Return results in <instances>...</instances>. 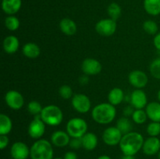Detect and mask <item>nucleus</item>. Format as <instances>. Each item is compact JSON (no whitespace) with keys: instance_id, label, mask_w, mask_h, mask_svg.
I'll return each instance as SVG.
<instances>
[{"instance_id":"1","label":"nucleus","mask_w":160,"mask_h":159,"mask_svg":"<svg viewBox=\"0 0 160 159\" xmlns=\"http://www.w3.org/2000/svg\"><path fill=\"white\" fill-rule=\"evenodd\" d=\"M144 141L143 136L140 132L131 131L123 135L119 146L123 154L134 156L142 150Z\"/></svg>"},{"instance_id":"2","label":"nucleus","mask_w":160,"mask_h":159,"mask_svg":"<svg viewBox=\"0 0 160 159\" xmlns=\"http://www.w3.org/2000/svg\"><path fill=\"white\" fill-rule=\"evenodd\" d=\"M116 106L109 102L98 104L92 108V117L95 123L101 125H107L112 123L117 115Z\"/></svg>"},{"instance_id":"3","label":"nucleus","mask_w":160,"mask_h":159,"mask_svg":"<svg viewBox=\"0 0 160 159\" xmlns=\"http://www.w3.org/2000/svg\"><path fill=\"white\" fill-rule=\"evenodd\" d=\"M30 148V157L31 159H53L54 151L52 143L48 140H37Z\"/></svg>"},{"instance_id":"4","label":"nucleus","mask_w":160,"mask_h":159,"mask_svg":"<svg viewBox=\"0 0 160 159\" xmlns=\"http://www.w3.org/2000/svg\"><path fill=\"white\" fill-rule=\"evenodd\" d=\"M42 121L50 126H58L63 120V113L59 107L55 104L45 106L40 115Z\"/></svg>"},{"instance_id":"5","label":"nucleus","mask_w":160,"mask_h":159,"mask_svg":"<svg viewBox=\"0 0 160 159\" xmlns=\"http://www.w3.org/2000/svg\"><path fill=\"white\" fill-rule=\"evenodd\" d=\"M66 129L71 138H81L88 132V124L84 118L75 117L67 122Z\"/></svg>"},{"instance_id":"6","label":"nucleus","mask_w":160,"mask_h":159,"mask_svg":"<svg viewBox=\"0 0 160 159\" xmlns=\"http://www.w3.org/2000/svg\"><path fill=\"white\" fill-rule=\"evenodd\" d=\"M117 28V21L111 18L100 20L95 24V31L102 37H110L115 34Z\"/></svg>"},{"instance_id":"7","label":"nucleus","mask_w":160,"mask_h":159,"mask_svg":"<svg viewBox=\"0 0 160 159\" xmlns=\"http://www.w3.org/2000/svg\"><path fill=\"white\" fill-rule=\"evenodd\" d=\"M71 104L76 112L85 114L91 110L92 102L88 97L84 94H75L71 98Z\"/></svg>"},{"instance_id":"8","label":"nucleus","mask_w":160,"mask_h":159,"mask_svg":"<svg viewBox=\"0 0 160 159\" xmlns=\"http://www.w3.org/2000/svg\"><path fill=\"white\" fill-rule=\"evenodd\" d=\"M45 123L42 121L40 115L34 116L28 126V132L30 137L34 140H39L45 132Z\"/></svg>"},{"instance_id":"9","label":"nucleus","mask_w":160,"mask_h":159,"mask_svg":"<svg viewBox=\"0 0 160 159\" xmlns=\"http://www.w3.org/2000/svg\"><path fill=\"white\" fill-rule=\"evenodd\" d=\"M123 133L117 126H109L102 132V140L108 146H117L120 144Z\"/></svg>"},{"instance_id":"10","label":"nucleus","mask_w":160,"mask_h":159,"mask_svg":"<svg viewBox=\"0 0 160 159\" xmlns=\"http://www.w3.org/2000/svg\"><path fill=\"white\" fill-rule=\"evenodd\" d=\"M5 101L9 108L20 110L24 104V98L20 92L16 90H10L5 95Z\"/></svg>"},{"instance_id":"11","label":"nucleus","mask_w":160,"mask_h":159,"mask_svg":"<svg viewBox=\"0 0 160 159\" xmlns=\"http://www.w3.org/2000/svg\"><path fill=\"white\" fill-rule=\"evenodd\" d=\"M128 81L129 84L135 89H142L148 84V77L145 72L136 70L129 73Z\"/></svg>"},{"instance_id":"12","label":"nucleus","mask_w":160,"mask_h":159,"mask_svg":"<svg viewBox=\"0 0 160 159\" xmlns=\"http://www.w3.org/2000/svg\"><path fill=\"white\" fill-rule=\"evenodd\" d=\"M101 62L93 58H87L81 63V70L87 76H96L102 71Z\"/></svg>"},{"instance_id":"13","label":"nucleus","mask_w":160,"mask_h":159,"mask_svg":"<svg viewBox=\"0 0 160 159\" xmlns=\"http://www.w3.org/2000/svg\"><path fill=\"white\" fill-rule=\"evenodd\" d=\"M31 153V148L22 141L12 143L10 147V155L12 159H28Z\"/></svg>"},{"instance_id":"14","label":"nucleus","mask_w":160,"mask_h":159,"mask_svg":"<svg viewBox=\"0 0 160 159\" xmlns=\"http://www.w3.org/2000/svg\"><path fill=\"white\" fill-rule=\"evenodd\" d=\"M129 101L135 109H143L148 104V98L142 89H135L131 94Z\"/></svg>"},{"instance_id":"15","label":"nucleus","mask_w":160,"mask_h":159,"mask_svg":"<svg viewBox=\"0 0 160 159\" xmlns=\"http://www.w3.org/2000/svg\"><path fill=\"white\" fill-rule=\"evenodd\" d=\"M142 151L148 156L159 154L160 151V139L158 137H149L144 141Z\"/></svg>"},{"instance_id":"16","label":"nucleus","mask_w":160,"mask_h":159,"mask_svg":"<svg viewBox=\"0 0 160 159\" xmlns=\"http://www.w3.org/2000/svg\"><path fill=\"white\" fill-rule=\"evenodd\" d=\"M71 137L67 131L57 130L55 131L51 136V143L57 147H64L69 145Z\"/></svg>"},{"instance_id":"17","label":"nucleus","mask_w":160,"mask_h":159,"mask_svg":"<svg viewBox=\"0 0 160 159\" xmlns=\"http://www.w3.org/2000/svg\"><path fill=\"white\" fill-rule=\"evenodd\" d=\"M3 50L7 54H14L17 52L20 47V41L16 36L9 35L3 40Z\"/></svg>"},{"instance_id":"18","label":"nucleus","mask_w":160,"mask_h":159,"mask_svg":"<svg viewBox=\"0 0 160 159\" xmlns=\"http://www.w3.org/2000/svg\"><path fill=\"white\" fill-rule=\"evenodd\" d=\"M22 6L21 0H2V9L7 15H14L20 11Z\"/></svg>"},{"instance_id":"19","label":"nucleus","mask_w":160,"mask_h":159,"mask_svg":"<svg viewBox=\"0 0 160 159\" xmlns=\"http://www.w3.org/2000/svg\"><path fill=\"white\" fill-rule=\"evenodd\" d=\"M59 29L66 35L73 36L77 33L78 26L73 20L66 17L62 19L59 22Z\"/></svg>"},{"instance_id":"20","label":"nucleus","mask_w":160,"mask_h":159,"mask_svg":"<svg viewBox=\"0 0 160 159\" xmlns=\"http://www.w3.org/2000/svg\"><path fill=\"white\" fill-rule=\"evenodd\" d=\"M82 147L86 151H93L98 146V140L96 134L92 132H88L81 137Z\"/></svg>"},{"instance_id":"21","label":"nucleus","mask_w":160,"mask_h":159,"mask_svg":"<svg viewBox=\"0 0 160 159\" xmlns=\"http://www.w3.org/2000/svg\"><path fill=\"white\" fill-rule=\"evenodd\" d=\"M148 118L152 122H158L160 123V102L159 101H152L148 103L145 107Z\"/></svg>"},{"instance_id":"22","label":"nucleus","mask_w":160,"mask_h":159,"mask_svg":"<svg viewBox=\"0 0 160 159\" xmlns=\"http://www.w3.org/2000/svg\"><path fill=\"white\" fill-rule=\"evenodd\" d=\"M22 53L28 59H36L40 55V47L34 42H28L23 45L22 48Z\"/></svg>"},{"instance_id":"23","label":"nucleus","mask_w":160,"mask_h":159,"mask_svg":"<svg viewBox=\"0 0 160 159\" xmlns=\"http://www.w3.org/2000/svg\"><path fill=\"white\" fill-rule=\"evenodd\" d=\"M125 99L124 91L120 87H114L108 94L109 103L114 106H117L121 104Z\"/></svg>"},{"instance_id":"24","label":"nucleus","mask_w":160,"mask_h":159,"mask_svg":"<svg viewBox=\"0 0 160 159\" xmlns=\"http://www.w3.org/2000/svg\"><path fill=\"white\" fill-rule=\"evenodd\" d=\"M12 121L9 115H0V135H8L12 131Z\"/></svg>"},{"instance_id":"25","label":"nucleus","mask_w":160,"mask_h":159,"mask_svg":"<svg viewBox=\"0 0 160 159\" xmlns=\"http://www.w3.org/2000/svg\"><path fill=\"white\" fill-rule=\"evenodd\" d=\"M144 9L149 15H159L160 0H144Z\"/></svg>"},{"instance_id":"26","label":"nucleus","mask_w":160,"mask_h":159,"mask_svg":"<svg viewBox=\"0 0 160 159\" xmlns=\"http://www.w3.org/2000/svg\"><path fill=\"white\" fill-rule=\"evenodd\" d=\"M116 126L120 129V131L123 133V135L131 132L133 128L132 122L131 121V119H130L128 117L126 116L120 117V118L117 120Z\"/></svg>"},{"instance_id":"27","label":"nucleus","mask_w":160,"mask_h":159,"mask_svg":"<svg viewBox=\"0 0 160 159\" xmlns=\"http://www.w3.org/2000/svg\"><path fill=\"white\" fill-rule=\"evenodd\" d=\"M107 12L109 18L112 19V20L117 21L118 19H120V16H121V7H120V5H119L118 3L112 2L111 4L109 5V6H108Z\"/></svg>"},{"instance_id":"28","label":"nucleus","mask_w":160,"mask_h":159,"mask_svg":"<svg viewBox=\"0 0 160 159\" xmlns=\"http://www.w3.org/2000/svg\"><path fill=\"white\" fill-rule=\"evenodd\" d=\"M131 118L134 123L142 125L146 122L148 115H147L145 110H144V109H135L134 112H133L132 115H131Z\"/></svg>"},{"instance_id":"29","label":"nucleus","mask_w":160,"mask_h":159,"mask_svg":"<svg viewBox=\"0 0 160 159\" xmlns=\"http://www.w3.org/2000/svg\"><path fill=\"white\" fill-rule=\"evenodd\" d=\"M20 20L14 15L8 16L5 19V26L9 31H15L20 27Z\"/></svg>"},{"instance_id":"30","label":"nucleus","mask_w":160,"mask_h":159,"mask_svg":"<svg viewBox=\"0 0 160 159\" xmlns=\"http://www.w3.org/2000/svg\"><path fill=\"white\" fill-rule=\"evenodd\" d=\"M142 26H143L144 31L150 35H156L159 31V26L156 22L152 20H148L144 22Z\"/></svg>"},{"instance_id":"31","label":"nucleus","mask_w":160,"mask_h":159,"mask_svg":"<svg viewBox=\"0 0 160 159\" xmlns=\"http://www.w3.org/2000/svg\"><path fill=\"white\" fill-rule=\"evenodd\" d=\"M27 109H28V112H29L31 115H34V116H36V115H41L43 108H42L41 103L38 102V101H31L28 104Z\"/></svg>"},{"instance_id":"32","label":"nucleus","mask_w":160,"mask_h":159,"mask_svg":"<svg viewBox=\"0 0 160 159\" xmlns=\"http://www.w3.org/2000/svg\"><path fill=\"white\" fill-rule=\"evenodd\" d=\"M149 71L152 76L156 80H160V57L155 59L149 65Z\"/></svg>"},{"instance_id":"33","label":"nucleus","mask_w":160,"mask_h":159,"mask_svg":"<svg viewBox=\"0 0 160 159\" xmlns=\"http://www.w3.org/2000/svg\"><path fill=\"white\" fill-rule=\"evenodd\" d=\"M146 132L149 137H158L160 134V123L151 122L146 128Z\"/></svg>"},{"instance_id":"34","label":"nucleus","mask_w":160,"mask_h":159,"mask_svg":"<svg viewBox=\"0 0 160 159\" xmlns=\"http://www.w3.org/2000/svg\"><path fill=\"white\" fill-rule=\"evenodd\" d=\"M59 94L64 100L71 99L73 96V90H72L70 86L67 85V84H64V85H62L59 87Z\"/></svg>"},{"instance_id":"35","label":"nucleus","mask_w":160,"mask_h":159,"mask_svg":"<svg viewBox=\"0 0 160 159\" xmlns=\"http://www.w3.org/2000/svg\"><path fill=\"white\" fill-rule=\"evenodd\" d=\"M69 146L73 150H78L82 147V140L81 138H71Z\"/></svg>"},{"instance_id":"36","label":"nucleus","mask_w":160,"mask_h":159,"mask_svg":"<svg viewBox=\"0 0 160 159\" xmlns=\"http://www.w3.org/2000/svg\"><path fill=\"white\" fill-rule=\"evenodd\" d=\"M9 140L7 135H0V149L4 150L9 145Z\"/></svg>"},{"instance_id":"37","label":"nucleus","mask_w":160,"mask_h":159,"mask_svg":"<svg viewBox=\"0 0 160 159\" xmlns=\"http://www.w3.org/2000/svg\"><path fill=\"white\" fill-rule=\"evenodd\" d=\"M134 110H135V108H134L133 107L131 104L126 106V107L123 108V116H126V117L131 116L133 114V112H134Z\"/></svg>"},{"instance_id":"38","label":"nucleus","mask_w":160,"mask_h":159,"mask_svg":"<svg viewBox=\"0 0 160 159\" xmlns=\"http://www.w3.org/2000/svg\"><path fill=\"white\" fill-rule=\"evenodd\" d=\"M153 45L158 51H160V32L157 33L155 35L154 38H153Z\"/></svg>"},{"instance_id":"39","label":"nucleus","mask_w":160,"mask_h":159,"mask_svg":"<svg viewBox=\"0 0 160 159\" xmlns=\"http://www.w3.org/2000/svg\"><path fill=\"white\" fill-rule=\"evenodd\" d=\"M63 159H78V155L74 151H67L64 154Z\"/></svg>"},{"instance_id":"40","label":"nucleus","mask_w":160,"mask_h":159,"mask_svg":"<svg viewBox=\"0 0 160 159\" xmlns=\"http://www.w3.org/2000/svg\"><path fill=\"white\" fill-rule=\"evenodd\" d=\"M88 81H89L88 76H87V75H84V76H81V77L79 78V83L82 86L86 85V84L88 83Z\"/></svg>"},{"instance_id":"41","label":"nucleus","mask_w":160,"mask_h":159,"mask_svg":"<svg viewBox=\"0 0 160 159\" xmlns=\"http://www.w3.org/2000/svg\"><path fill=\"white\" fill-rule=\"evenodd\" d=\"M121 159H135V157L133 155H125V154H123L122 156Z\"/></svg>"},{"instance_id":"42","label":"nucleus","mask_w":160,"mask_h":159,"mask_svg":"<svg viewBox=\"0 0 160 159\" xmlns=\"http://www.w3.org/2000/svg\"><path fill=\"white\" fill-rule=\"evenodd\" d=\"M96 159H112L109 155H106V154H103V155H100L99 157H97Z\"/></svg>"},{"instance_id":"43","label":"nucleus","mask_w":160,"mask_h":159,"mask_svg":"<svg viewBox=\"0 0 160 159\" xmlns=\"http://www.w3.org/2000/svg\"><path fill=\"white\" fill-rule=\"evenodd\" d=\"M157 98H158V100H159V101L160 102V89H159V91H158V93H157Z\"/></svg>"},{"instance_id":"44","label":"nucleus","mask_w":160,"mask_h":159,"mask_svg":"<svg viewBox=\"0 0 160 159\" xmlns=\"http://www.w3.org/2000/svg\"><path fill=\"white\" fill-rule=\"evenodd\" d=\"M53 159H63V158H62V157H55V158Z\"/></svg>"},{"instance_id":"45","label":"nucleus","mask_w":160,"mask_h":159,"mask_svg":"<svg viewBox=\"0 0 160 159\" xmlns=\"http://www.w3.org/2000/svg\"><path fill=\"white\" fill-rule=\"evenodd\" d=\"M158 157H159V159H160V151L159 152V154H158Z\"/></svg>"}]
</instances>
